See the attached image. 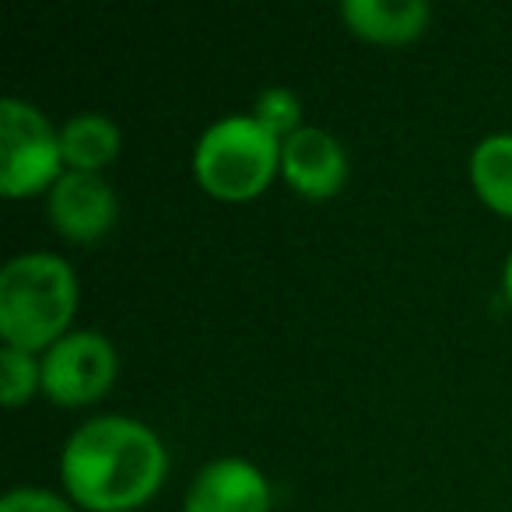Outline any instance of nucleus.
<instances>
[{"instance_id": "39448f33", "label": "nucleus", "mask_w": 512, "mask_h": 512, "mask_svg": "<svg viewBox=\"0 0 512 512\" xmlns=\"http://www.w3.org/2000/svg\"><path fill=\"white\" fill-rule=\"evenodd\" d=\"M116 379V348L99 330H71L43 355V393L53 404L99 400Z\"/></svg>"}, {"instance_id": "9b49d317", "label": "nucleus", "mask_w": 512, "mask_h": 512, "mask_svg": "<svg viewBox=\"0 0 512 512\" xmlns=\"http://www.w3.org/2000/svg\"><path fill=\"white\" fill-rule=\"evenodd\" d=\"M470 183L477 197L512 218V134H488L470 155Z\"/></svg>"}, {"instance_id": "7ed1b4c3", "label": "nucleus", "mask_w": 512, "mask_h": 512, "mask_svg": "<svg viewBox=\"0 0 512 512\" xmlns=\"http://www.w3.org/2000/svg\"><path fill=\"white\" fill-rule=\"evenodd\" d=\"M281 165V141L253 116H221L193 148V176L218 200H253Z\"/></svg>"}, {"instance_id": "4468645a", "label": "nucleus", "mask_w": 512, "mask_h": 512, "mask_svg": "<svg viewBox=\"0 0 512 512\" xmlns=\"http://www.w3.org/2000/svg\"><path fill=\"white\" fill-rule=\"evenodd\" d=\"M0 512H78L46 488H15L0 498Z\"/></svg>"}, {"instance_id": "6e6552de", "label": "nucleus", "mask_w": 512, "mask_h": 512, "mask_svg": "<svg viewBox=\"0 0 512 512\" xmlns=\"http://www.w3.org/2000/svg\"><path fill=\"white\" fill-rule=\"evenodd\" d=\"M281 176L302 197L327 200L348 179V155L330 130L299 127L292 137L281 141Z\"/></svg>"}, {"instance_id": "ddd939ff", "label": "nucleus", "mask_w": 512, "mask_h": 512, "mask_svg": "<svg viewBox=\"0 0 512 512\" xmlns=\"http://www.w3.org/2000/svg\"><path fill=\"white\" fill-rule=\"evenodd\" d=\"M299 116H302V102L292 88H264V92L256 95V106H253V120L264 123L278 141L292 137L299 130Z\"/></svg>"}, {"instance_id": "2eb2a0df", "label": "nucleus", "mask_w": 512, "mask_h": 512, "mask_svg": "<svg viewBox=\"0 0 512 512\" xmlns=\"http://www.w3.org/2000/svg\"><path fill=\"white\" fill-rule=\"evenodd\" d=\"M502 288H505V299L512 302V253L509 260H505V274H502Z\"/></svg>"}, {"instance_id": "9d476101", "label": "nucleus", "mask_w": 512, "mask_h": 512, "mask_svg": "<svg viewBox=\"0 0 512 512\" xmlns=\"http://www.w3.org/2000/svg\"><path fill=\"white\" fill-rule=\"evenodd\" d=\"M60 151L74 172H99L120 151V127L102 113H78L60 130Z\"/></svg>"}, {"instance_id": "1a4fd4ad", "label": "nucleus", "mask_w": 512, "mask_h": 512, "mask_svg": "<svg viewBox=\"0 0 512 512\" xmlns=\"http://www.w3.org/2000/svg\"><path fill=\"white\" fill-rule=\"evenodd\" d=\"M344 22L351 32L372 43H411L425 32L428 8L425 0H344Z\"/></svg>"}, {"instance_id": "20e7f679", "label": "nucleus", "mask_w": 512, "mask_h": 512, "mask_svg": "<svg viewBox=\"0 0 512 512\" xmlns=\"http://www.w3.org/2000/svg\"><path fill=\"white\" fill-rule=\"evenodd\" d=\"M60 134L36 106L22 99H0V190L4 197H29L53 190L64 172Z\"/></svg>"}, {"instance_id": "0eeeda50", "label": "nucleus", "mask_w": 512, "mask_h": 512, "mask_svg": "<svg viewBox=\"0 0 512 512\" xmlns=\"http://www.w3.org/2000/svg\"><path fill=\"white\" fill-rule=\"evenodd\" d=\"M271 484L242 456H221L200 467L186 488L183 512H267Z\"/></svg>"}, {"instance_id": "f8f14e48", "label": "nucleus", "mask_w": 512, "mask_h": 512, "mask_svg": "<svg viewBox=\"0 0 512 512\" xmlns=\"http://www.w3.org/2000/svg\"><path fill=\"white\" fill-rule=\"evenodd\" d=\"M36 390H43V362H36L32 351L4 344L0 348V400L8 407H18Z\"/></svg>"}, {"instance_id": "f257e3e1", "label": "nucleus", "mask_w": 512, "mask_h": 512, "mask_svg": "<svg viewBox=\"0 0 512 512\" xmlns=\"http://www.w3.org/2000/svg\"><path fill=\"white\" fill-rule=\"evenodd\" d=\"M169 456L144 421L102 414L71 432L60 453V477L78 505L92 512H130L162 488Z\"/></svg>"}, {"instance_id": "f03ea898", "label": "nucleus", "mask_w": 512, "mask_h": 512, "mask_svg": "<svg viewBox=\"0 0 512 512\" xmlns=\"http://www.w3.org/2000/svg\"><path fill=\"white\" fill-rule=\"evenodd\" d=\"M78 306V278L57 253H18L0 271V337L11 348H53Z\"/></svg>"}, {"instance_id": "423d86ee", "label": "nucleus", "mask_w": 512, "mask_h": 512, "mask_svg": "<svg viewBox=\"0 0 512 512\" xmlns=\"http://www.w3.org/2000/svg\"><path fill=\"white\" fill-rule=\"evenodd\" d=\"M50 221L64 239L92 242L113 228L116 221V193L102 179V172H74L67 169L53 183L46 197Z\"/></svg>"}]
</instances>
